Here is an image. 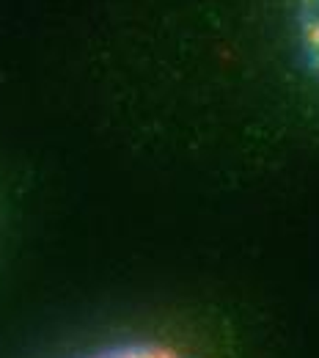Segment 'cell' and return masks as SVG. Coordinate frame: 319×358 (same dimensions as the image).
<instances>
[{
	"label": "cell",
	"mask_w": 319,
	"mask_h": 358,
	"mask_svg": "<svg viewBox=\"0 0 319 358\" xmlns=\"http://www.w3.org/2000/svg\"><path fill=\"white\" fill-rule=\"evenodd\" d=\"M64 358H190L179 345L154 334H124L89 348H80Z\"/></svg>",
	"instance_id": "cell-1"
},
{
	"label": "cell",
	"mask_w": 319,
	"mask_h": 358,
	"mask_svg": "<svg viewBox=\"0 0 319 358\" xmlns=\"http://www.w3.org/2000/svg\"><path fill=\"white\" fill-rule=\"evenodd\" d=\"M297 50L306 69L319 78V0H297L295 8Z\"/></svg>",
	"instance_id": "cell-2"
}]
</instances>
